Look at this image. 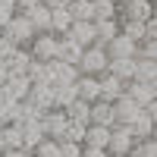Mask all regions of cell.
<instances>
[{
	"label": "cell",
	"mask_w": 157,
	"mask_h": 157,
	"mask_svg": "<svg viewBox=\"0 0 157 157\" xmlns=\"http://www.w3.org/2000/svg\"><path fill=\"white\" fill-rule=\"evenodd\" d=\"M0 148H3V151L22 148V132H19V126H0Z\"/></svg>",
	"instance_id": "30"
},
{
	"label": "cell",
	"mask_w": 157,
	"mask_h": 157,
	"mask_svg": "<svg viewBox=\"0 0 157 157\" xmlns=\"http://www.w3.org/2000/svg\"><path fill=\"white\" fill-rule=\"evenodd\" d=\"M132 82H157V63L154 60H135Z\"/></svg>",
	"instance_id": "28"
},
{
	"label": "cell",
	"mask_w": 157,
	"mask_h": 157,
	"mask_svg": "<svg viewBox=\"0 0 157 157\" xmlns=\"http://www.w3.org/2000/svg\"><path fill=\"white\" fill-rule=\"evenodd\" d=\"M129 129H132V138H135V141H141V138H154V123L145 120V116H138V120L129 126Z\"/></svg>",
	"instance_id": "33"
},
{
	"label": "cell",
	"mask_w": 157,
	"mask_h": 157,
	"mask_svg": "<svg viewBox=\"0 0 157 157\" xmlns=\"http://www.w3.org/2000/svg\"><path fill=\"white\" fill-rule=\"evenodd\" d=\"M0 154H3V148H0Z\"/></svg>",
	"instance_id": "50"
},
{
	"label": "cell",
	"mask_w": 157,
	"mask_h": 157,
	"mask_svg": "<svg viewBox=\"0 0 157 157\" xmlns=\"http://www.w3.org/2000/svg\"><path fill=\"white\" fill-rule=\"evenodd\" d=\"M41 6H44V10H66L69 0H41Z\"/></svg>",
	"instance_id": "40"
},
{
	"label": "cell",
	"mask_w": 157,
	"mask_h": 157,
	"mask_svg": "<svg viewBox=\"0 0 157 157\" xmlns=\"http://www.w3.org/2000/svg\"><path fill=\"white\" fill-rule=\"evenodd\" d=\"M116 35H120V22L116 19H94V44L107 47Z\"/></svg>",
	"instance_id": "19"
},
{
	"label": "cell",
	"mask_w": 157,
	"mask_h": 157,
	"mask_svg": "<svg viewBox=\"0 0 157 157\" xmlns=\"http://www.w3.org/2000/svg\"><path fill=\"white\" fill-rule=\"evenodd\" d=\"M66 113L63 110H47L41 116V129H44V138H54V141H63V132H66Z\"/></svg>",
	"instance_id": "7"
},
{
	"label": "cell",
	"mask_w": 157,
	"mask_h": 157,
	"mask_svg": "<svg viewBox=\"0 0 157 157\" xmlns=\"http://www.w3.org/2000/svg\"><path fill=\"white\" fill-rule=\"evenodd\" d=\"M116 16H123L129 22H148L154 19V6H151V0H123L116 6Z\"/></svg>",
	"instance_id": "4"
},
{
	"label": "cell",
	"mask_w": 157,
	"mask_h": 157,
	"mask_svg": "<svg viewBox=\"0 0 157 157\" xmlns=\"http://www.w3.org/2000/svg\"><path fill=\"white\" fill-rule=\"evenodd\" d=\"M145 38H157V22H154V19L145 22Z\"/></svg>",
	"instance_id": "45"
},
{
	"label": "cell",
	"mask_w": 157,
	"mask_h": 157,
	"mask_svg": "<svg viewBox=\"0 0 157 157\" xmlns=\"http://www.w3.org/2000/svg\"><path fill=\"white\" fill-rule=\"evenodd\" d=\"M82 157H107V151H104V148H88V145H82Z\"/></svg>",
	"instance_id": "42"
},
{
	"label": "cell",
	"mask_w": 157,
	"mask_h": 157,
	"mask_svg": "<svg viewBox=\"0 0 157 157\" xmlns=\"http://www.w3.org/2000/svg\"><path fill=\"white\" fill-rule=\"evenodd\" d=\"M113 3H116V6H120V3H123V0H113Z\"/></svg>",
	"instance_id": "48"
},
{
	"label": "cell",
	"mask_w": 157,
	"mask_h": 157,
	"mask_svg": "<svg viewBox=\"0 0 157 157\" xmlns=\"http://www.w3.org/2000/svg\"><path fill=\"white\" fill-rule=\"evenodd\" d=\"M25 101H29L32 107L44 116L47 110H54V88H50V85H32V88H29V98H25Z\"/></svg>",
	"instance_id": "10"
},
{
	"label": "cell",
	"mask_w": 157,
	"mask_h": 157,
	"mask_svg": "<svg viewBox=\"0 0 157 157\" xmlns=\"http://www.w3.org/2000/svg\"><path fill=\"white\" fill-rule=\"evenodd\" d=\"M107 138H110V129L107 126H85V141L82 145H88V148H104L107 151Z\"/></svg>",
	"instance_id": "24"
},
{
	"label": "cell",
	"mask_w": 157,
	"mask_h": 157,
	"mask_svg": "<svg viewBox=\"0 0 157 157\" xmlns=\"http://www.w3.org/2000/svg\"><path fill=\"white\" fill-rule=\"evenodd\" d=\"M98 82H101V98L98 101H107V104H113L116 98H123V88H126V82H120V78H113V75H98Z\"/></svg>",
	"instance_id": "21"
},
{
	"label": "cell",
	"mask_w": 157,
	"mask_h": 157,
	"mask_svg": "<svg viewBox=\"0 0 157 157\" xmlns=\"http://www.w3.org/2000/svg\"><path fill=\"white\" fill-rule=\"evenodd\" d=\"M135 47H138V44L129 41L126 35H116L104 50H107V60H129V57H135Z\"/></svg>",
	"instance_id": "15"
},
{
	"label": "cell",
	"mask_w": 157,
	"mask_h": 157,
	"mask_svg": "<svg viewBox=\"0 0 157 157\" xmlns=\"http://www.w3.org/2000/svg\"><path fill=\"white\" fill-rule=\"evenodd\" d=\"M69 25H72V19H69L66 10H50V35H57V38L66 35Z\"/></svg>",
	"instance_id": "29"
},
{
	"label": "cell",
	"mask_w": 157,
	"mask_h": 157,
	"mask_svg": "<svg viewBox=\"0 0 157 157\" xmlns=\"http://www.w3.org/2000/svg\"><path fill=\"white\" fill-rule=\"evenodd\" d=\"M107 157H129V154H107Z\"/></svg>",
	"instance_id": "47"
},
{
	"label": "cell",
	"mask_w": 157,
	"mask_h": 157,
	"mask_svg": "<svg viewBox=\"0 0 157 157\" xmlns=\"http://www.w3.org/2000/svg\"><path fill=\"white\" fill-rule=\"evenodd\" d=\"M78 75H104L107 72V50H104L101 44H91L82 50V57H78L75 63Z\"/></svg>",
	"instance_id": "2"
},
{
	"label": "cell",
	"mask_w": 157,
	"mask_h": 157,
	"mask_svg": "<svg viewBox=\"0 0 157 157\" xmlns=\"http://www.w3.org/2000/svg\"><path fill=\"white\" fill-rule=\"evenodd\" d=\"M135 145L132 129L129 126H110V138H107V154H129Z\"/></svg>",
	"instance_id": "5"
},
{
	"label": "cell",
	"mask_w": 157,
	"mask_h": 157,
	"mask_svg": "<svg viewBox=\"0 0 157 157\" xmlns=\"http://www.w3.org/2000/svg\"><path fill=\"white\" fill-rule=\"evenodd\" d=\"M66 38H69V41H75L82 50L91 47V44H94V22H72L69 32H66Z\"/></svg>",
	"instance_id": "16"
},
{
	"label": "cell",
	"mask_w": 157,
	"mask_h": 157,
	"mask_svg": "<svg viewBox=\"0 0 157 157\" xmlns=\"http://www.w3.org/2000/svg\"><path fill=\"white\" fill-rule=\"evenodd\" d=\"M120 35H126L129 41H145V22H129V19H123L120 22Z\"/></svg>",
	"instance_id": "32"
},
{
	"label": "cell",
	"mask_w": 157,
	"mask_h": 157,
	"mask_svg": "<svg viewBox=\"0 0 157 157\" xmlns=\"http://www.w3.org/2000/svg\"><path fill=\"white\" fill-rule=\"evenodd\" d=\"M29 54H32V60H38V63H50V60L57 57V35H50V32L35 35L32 44H29Z\"/></svg>",
	"instance_id": "3"
},
{
	"label": "cell",
	"mask_w": 157,
	"mask_h": 157,
	"mask_svg": "<svg viewBox=\"0 0 157 157\" xmlns=\"http://www.w3.org/2000/svg\"><path fill=\"white\" fill-rule=\"evenodd\" d=\"M60 157H82V145H72V141H60Z\"/></svg>",
	"instance_id": "39"
},
{
	"label": "cell",
	"mask_w": 157,
	"mask_h": 157,
	"mask_svg": "<svg viewBox=\"0 0 157 157\" xmlns=\"http://www.w3.org/2000/svg\"><path fill=\"white\" fill-rule=\"evenodd\" d=\"M129 157H157V145L154 138H141L132 145V151H129Z\"/></svg>",
	"instance_id": "36"
},
{
	"label": "cell",
	"mask_w": 157,
	"mask_h": 157,
	"mask_svg": "<svg viewBox=\"0 0 157 157\" xmlns=\"http://www.w3.org/2000/svg\"><path fill=\"white\" fill-rule=\"evenodd\" d=\"M16 3V13H22V10H29V6H38L41 0H13Z\"/></svg>",
	"instance_id": "44"
},
{
	"label": "cell",
	"mask_w": 157,
	"mask_h": 157,
	"mask_svg": "<svg viewBox=\"0 0 157 157\" xmlns=\"http://www.w3.org/2000/svg\"><path fill=\"white\" fill-rule=\"evenodd\" d=\"M69 19L72 22H94V10H91V0H69Z\"/></svg>",
	"instance_id": "25"
},
{
	"label": "cell",
	"mask_w": 157,
	"mask_h": 157,
	"mask_svg": "<svg viewBox=\"0 0 157 157\" xmlns=\"http://www.w3.org/2000/svg\"><path fill=\"white\" fill-rule=\"evenodd\" d=\"M63 141L82 145V141H85V126H82V123H66V132H63Z\"/></svg>",
	"instance_id": "38"
},
{
	"label": "cell",
	"mask_w": 157,
	"mask_h": 157,
	"mask_svg": "<svg viewBox=\"0 0 157 157\" xmlns=\"http://www.w3.org/2000/svg\"><path fill=\"white\" fill-rule=\"evenodd\" d=\"M135 57H138V60H157V38H145V41H138Z\"/></svg>",
	"instance_id": "37"
},
{
	"label": "cell",
	"mask_w": 157,
	"mask_h": 157,
	"mask_svg": "<svg viewBox=\"0 0 157 157\" xmlns=\"http://www.w3.org/2000/svg\"><path fill=\"white\" fill-rule=\"evenodd\" d=\"M135 60H138V57H129V60H107V75L120 78V82H132V75H135Z\"/></svg>",
	"instance_id": "22"
},
{
	"label": "cell",
	"mask_w": 157,
	"mask_h": 157,
	"mask_svg": "<svg viewBox=\"0 0 157 157\" xmlns=\"http://www.w3.org/2000/svg\"><path fill=\"white\" fill-rule=\"evenodd\" d=\"M0 104H3V91H0Z\"/></svg>",
	"instance_id": "49"
},
{
	"label": "cell",
	"mask_w": 157,
	"mask_h": 157,
	"mask_svg": "<svg viewBox=\"0 0 157 157\" xmlns=\"http://www.w3.org/2000/svg\"><path fill=\"white\" fill-rule=\"evenodd\" d=\"M19 126V132H22V148L32 154V148L35 145H41L44 141V129H41V116H32V120H22V123H16Z\"/></svg>",
	"instance_id": "8"
},
{
	"label": "cell",
	"mask_w": 157,
	"mask_h": 157,
	"mask_svg": "<svg viewBox=\"0 0 157 157\" xmlns=\"http://www.w3.org/2000/svg\"><path fill=\"white\" fill-rule=\"evenodd\" d=\"M29 63H32V54H29V47H13V54L3 60V66H6V72H10V75H25Z\"/></svg>",
	"instance_id": "17"
},
{
	"label": "cell",
	"mask_w": 157,
	"mask_h": 157,
	"mask_svg": "<svg viewBox=\"0 0 157 157\" xmlns=\"http://www.w3.org/2000/svg\"><path fill=\"white\" fill-rule=\"evenodd\" d=\"M94 19H116V3L113 0H91Z\"/></svg>",
	"instance_id": "34"
},
{
	"label": "cell",
	"mask_w": 157,
	"mask_h": 157,
	"mask_svg": "<svg viewBox=\"0 0 157 157\" xmlns=\"http://www.w3.org/2000/svg\"><path fill=\"white\" fill-rule=\"evenodd\" d=\"M0 157H32V154L25 151V148H10V151H3Z\"/></svg>",
	"instance_id": "43"
},
{
	"label": "cell",
	"mask_w": 157,
	"mask_h": 157,
	"mask_svg": "<svg viewBox=\"0 0 157 157\" xmlns=\"http://www.w3.org/2000/svg\"><path fill=\"white\" fill-rule=\"evenodd\" d=\"M29 88H32V82L25 75H6V82L0 85L3 101H25L29 98Z\"/></svg>",
	"instance_id": "11"
},
{
	"label": "cell",
	"mask_w": 157,
	"mask_h": 157,
	"mask_svg": "<svg viewBox=\"0 0 157 157\" xmlns=\"http://www.w3.org/2000/svg\"><path fill=\"white\" fill-rule=\"evenodd\" d=\"M0 6H6V10H16V3H13V0H0Z\"/></svg>",
	"instance_id": "46"
},
{
	"label": "cell",
	"mask_w": 157,
	"mask_h": 157,
	"mask_svg": "<svg viewBox=\"0 0 157 157\" xmlns=\"http://www.w3.org/2000/svg\"><path fill=\"white\" fill-rule=\"evenodd\" d=\"M0 35H3L13 47H29L32 38H35V29L29 25V19H25L22 13H13V19L0 29Z\"/></svg>",
	"instance_id": "1"
},
{
	"label": "cell",
	"mask_w": 157,
	"mask_h": 157,
	"mask_svg": "<svg viewBox=\"0 0 157 157\" xmlns=\"http://www.w3.org/2000/svg\"><path fill=\"white\" fill-rule=\"evenodd\" d=\"M10 54H13V44L6 41V38H3V35H0V63H3V60H6Z\"/></svg>",
	"instance_id": "41"
},
{
	"label": "cell",
	"mask_w": 157,
	"mask_h": 157,
	"mask_svg": "<svg viewBox=\"0 0 157 157\" xmlns=\"http://www.w3.org/2000/svg\"><path fill=\"white\" fill-rule=\"evenodd\" d=\"M25 78H29L32 85H50L47 63H38V60H32V63H29V69H25Z\"/></svg>",
	"instance_id": "27"
},
{
	"label": "cell",
	"mask_w": 157,
	"mask_h": 157,
	"mask_svg": "<svg viewBox=\"0 0 157 157\" xmlns=\"http://www.w3.org/2000/svg\"><path fill=\"white\" fill-rule=\"evenodd\" d=\"M47 72H50V85H72L78 78V69L69 66V63H60V60H50Z\"/></svg>",
	"instance_id": "13"
},
{
	"label": "cell",
	"mask_w": 157,
	"mask_h": 157,
	"mask_svg": "<svg viewBox=\"0 0 157 157\" xmlns=\"http://www.w3.org/2000/svg\"><path fill=\"white\" fill-rule=\"evenodd\" d=\"M138 116H141V107L135 101H129L126 94L113 101V120H116V126H132Z\"/></svg>",
	"instance_id": "9"
},
{
	"label": "cell",
	"mask_w": 157,
	"mask_h": 157,
	"mask_svg": "<svg viewBox=\"0 0 157 157\" xmlns=\"http://www.w3.org/2000/svg\"><path fill=\"white\" fill-rule=\"evenodd\" d=\"M88 123L91 126H116V120H113V104H107V101H94L88 107Z\"/></svg>",
	"instance_id": "14"
},
{
	"label": "cell",
	"mask_w": 157,
	"mask_h": 157,
	"mask_svg": "<svg viewBox=\"0 0 157 157\" xmlns=\"http://www.w3.org/2000/svg\"><path fill=\"white\" fill-rule=\"evenodd\" d=\"M88 107H91V104H85V101H78V98H75L63 113H66V120H69V123H82V126H88Z\"/></svg>",
	"instance_id": "31"
},
{
	"label": "cell",
	"mask_w": 157,
	"mask_h": 157,
	"mask_svg": "<svg viewBox=\"0 0 157 157\" xmlns=\"http://www.w3.org/2000/svg\"><path fill=\"white\" fill-rule=\"evenodd\" d=\"M72 85H75V98L85 101V104H94V101L101 98V82H98V75H78Z\"/></svg>",
	"instance_id": "12"
},
{
	"label": "cell",
	"mask_w": 157,
	"mask_h": 157,
	"mask_svg": "<svg viewBox=\"0 0 157 157\" xmlns=\"http://www.w3.org/2000/svg\"><path fill=\"white\" fill-rule=\"evenodd\" d=\"M22 16L29 19V25L35 29V35L50 32V10H44L41 3H38V6H29V10H22Z\"/></svg>",
	"instance_id": "18"
},
{
	"label": "cell",
	"mask_w": 157,
	"mask_h": 157,
	"mask_svg": "<svg viewBox=\"0 0 157 157\" xmlns=\"http://www.w3.org/2000/svg\"><path fill=\"white\" fill-rule=\"evenodd\" d=\"M54 88V110H66L75 101V85H50Z\"/></svg>",
	"instance_id": "26"
},
{
	"label": "cell",
	"mask_w": 157,
	"mask_h": 157,
	"mask_svg": "<svg viewBox=\"0 0 157 157\" xmlns=\"http://www.w3.org/2000/svg\"><path fill=\"white\" fill-rule=\"evenodd\" d=\"M78 57H82V47H78L75 41H69L66 35H60V38H57V57H54V60L75 66V63H78Z\"/></svg>",
	"instance_id": "20"
},
{
	"label": "cell",
	"mask_w": 157,
	"mask_h": 157,
	"mask_svg": "<svg viewBox=\"0 0 157 157\" xmlns=\"http://www.w3.org/2000/svg\"><path fill=\"white\" fill-rule=\"evenodd\" d=\"M123 94H126L129 101H135L138 107H145V104L157 101V82H126Z\"/></svg>",
	"instance_id": "6"
},
{
	"label": "cell",
	"mask_w": 157,
	"mask_h": 157,
	"mask_svg": "<svg viewBox=\"0 0 157 157\" xmlns=\"http://www.w3.org/2000/svg\"><path fill=\"white\" fill-rule=\"evenodd\" d=\"M25 116V101H3L0 104V123L3 126H16Z\"/></svg>",
	"instance_id": "23"
},
{
	"label": "cell",
	"mask_w": 157,
	"mask_h": 157,
	"mask_svg": "<svg viewBox=\"0 0 157 157\" xmlns=\"http://www.w3.org/2000/svg\"><path fill=\"white\" fill-rule=\"evenodd\" d=\"M32 157H60V141L44 138L41 145H35V148H32Z\"/></svg>",
	"instance_id": "35"
}]
</instances>
